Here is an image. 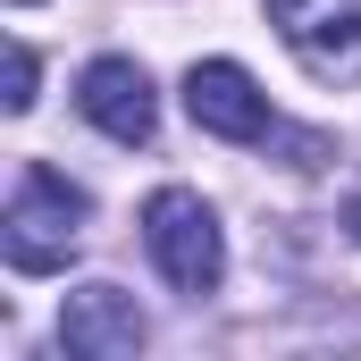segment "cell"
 <instances>
[{"label":"cell","mask_w":361,"mask_h":361,"mask_svg":"<svg viewBox=\"0 0 361 361\" xmlns=\"http://www.w3.org/2000/svg\"><path fill=\"white\" fill-rule=\"evenodd\" d=\"M269 25L319 85H361V0H269Z\"/></svg>","instance_id":"3957f363"},{"label":"cell","mask_w":361,"mask_h":361,"mask_svg":"<svg viewBox=\"0 0 361 361\" xmlns=\"http://www.w3.org/2000/svg\"><path fill=\"white\" fill-rule=\"evenodd\" d=\"M34 76H42V68H34V51L17 42V51H8V92H0V101H8V109H34Z\"/></svg>","instance_id":"52a82bcc"},{"label":"cell","mask_w":361,"mask_h":361,"mask_svg":"<svg viewBox=\"0 0 361 361\" xmlns=\"http://www.w3.org/2000/svg\"><path fill=\"white\" fill-rule=\"evenodd\" d=\"M85 219H92V202L76 193V185L59 177L51 160H25V169H17V193H8V219H0V252H8V269H17V277L68 269Z\"/></svg>","instance_id":"6da1fadb"},{"label":"cell","mask_w":361,"mask_h":361,"mask_svg":"<svg viewBox=\"0 0 361 361\" xmlns=\"http://www.w3.org/2000/svg\"><path fill=\"white\" fill-rule=\"evenodd\" d=\"M345 227H353V235H361V185H353V193H345Z\"/></svg>","instance_id":"ba28073f"},{"label":"cell","mask_w":361,"mask_h":361,"mask_svg":"<svg viewBox=\"0 0 361 361\" xmlns=\"http://www.w3.org/2000/svg\"><path fill=\"white\" fill-rule=\"evenodd\" d=\"M17 8H34V0H17Z\"/></svg>","instance_id":"9c48e42d"},{"label":"cell","mask_w":361,"mask_h":361,"mask_svg":"<svg viewBox=\"0 0 361 361\" xmlns=\"http://www.w3.org/2000/svg\"><path fill=\"white\" fill-rule=\"evenodd\" d=\"M143 244H152V261H160V277H169L177 294H219V277H227V235H219V219H210L202 193L160 185V193L143 202Z\"/></svg>","instance_id":"7a4b0ae2"},{"label":"cell","mask_w":361,"mask_h":361,"mask_svg":"<svg viewBox=\"0 0 361 361\" xmlns=\"http://www.w3.org/2000/svg\"><path fill=\"white\" fill-rule=\"evenodd\" d=\"M185 109H193V126L219 135V143H269V135H277L269 92L252 85L235 59H202V68L185 76Z\"/></svg>","instance_id":"277c9868"},{"label":"cell","mask_w":361,"mask_h":361,"mask_svg":"<svg viewBox=\"0 0 361 361\" xmlns=\"http://www.w3.org/2000/svg\"><path fill=\"white\" fill-rule=\"evenodd\" d=\"M76 109H85L109 143H152V126H160L152 76H143L135 59H92L85 76H76Z\"/></svg>","instance_id":"8992f818"},{"label":"cell","mask_w":361,"mask_h":361,"mask_svg":"<svg viewBox=\"0 0 361 361\" xmlns=\"http://www.w3.org/2000/svg\"><path fill=\"white\" fill-rule=\"evenodd\" d=\"M143 336H152V328H143L135 294H118V286H76L68 311H59V345L76 361H135Z\"/></svg>","instance_id":"5b68a950"}]
</instances>
